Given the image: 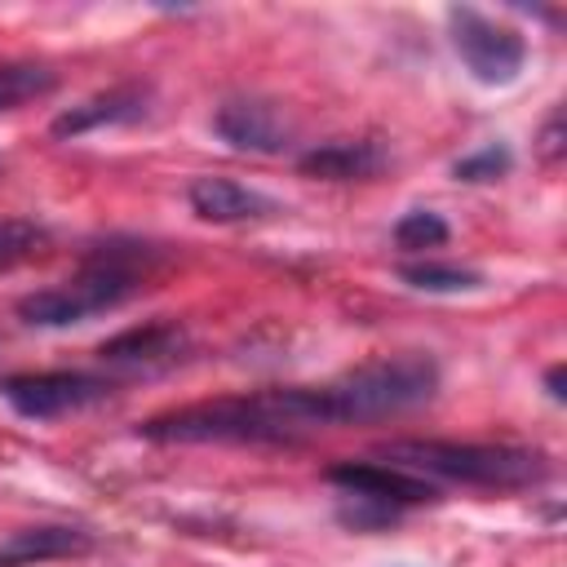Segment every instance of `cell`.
Masks as SVG:
<instances>
[{
  "mask_svg": "<svg viewBox=\"0 0 567 567\" xmlns=\"http://www.w3.org/2000/svg\"><path fill=\"white\" fill-rule=\"evenodd\" d=\"M332 425H350V403L341 381L270 385L252 394L168 408L159 416H146L137 434L151 443H297Z\"/></svg>",
  "mask_w": 567,
  "mask_h": 567,
  "instance_id": "1",
  "label": "cell"
},
{
  "mask_svg": "<svg viewBox=\"0 0 567 567\" xmlns=\"http://www.w3.org/2000/svg\"><path fill=\"white\" fill-rule=\"evenodd\" d=\"M155 261L159 252L151 244H102L84 257V266L71 279L27 292L18 301V319L31 328H71L93 315L120 310L146 288Z\"/></svg>",
  "mask_w": 567,
  "mask_h": 567,
  "instance_id": "2",
  "label": "cell"
},
{
  "mask_svg": "<svg viewBox=\"0 0 567 567\" xmlns=\"http://www.w3.org/2000/svg\"><path fill=\"white\" fill-rule=\"evenodd\" d=\"M390 465L434 474L487 492H523L549 478V456L518 443H456V439H394L381 447Z\"/></svg>",
  "mask_w": 567,
  "mask_h": 567,
  "instance_id": "3",
  "label": "cell"
},
{
  "mask_svg": "<svg viewBox=\"0 0 567 567\" xmlns=\"http://www.w3.org/2000/svg\"><path fill=\"white\" fill-rule=\"evenodd\" d=\"M447 31H452V49L456 58L465 62V71L478 80V84H514L527 66V40L509 27V22H496L470 4H452L447 9Z\"/></svg>",
  "mask_w": 567,
  "mask_h": 567,
  "instance_id": "4",
  "label": "cell"
},
{
  "mask_svg": "<svg viewBox=\"0 0 567 567\" xmlns=\"http://www.w3.org/2000/svg\"><path fill=\"white\" fill-rule=\"evenodd\" d=\"M111 394L106 377L75 372V368H53V372H13L0 381V399L27 416V421H58L71 412H84Z\"/></svg>",
  "mask_w": 567,
  "mask_h": 567,
  "instance_id": "5",
  "label": "cell"
},
{
  "mask_svg": "<svg viewBox=\"0 0 567 567\" xmlns=\"http://www.w3.org/2000/svg\"><path fill=\"white\" fill-rule=\"evenodd\" d=\"M328 483L341 487V496H359L385 509H412V505H434L439 487L425 474H412L403 465H377V461H337L328 470Z\"/></svg>",
  "mask_w": 567,
  "mask_h": 567,
  "instance_id": "6",
  "label": "cell"
},
{
  "mask_svg": "<svg viewBox=\"0 0 567 567\" xmlns=\"http://www.w3.org/2000/svg\"><path fill=\"white\" fill-rule=\"evenodd\" d=\"M186 350H190V332L173 319H155V323H137V328L106 337L97 346V359L120 372H159V368L182 363Z\"/></svg>",
  "mask_w": 567,
  "mask_h": 567,
  "instance_id": "7",
  "label": "cell"
},
{
  "mask_svg": "<svg viewBox=\"0 0 567 567\" xmlns=\"http://www.w3.org/2000/svg\"><path fill=\"white\" fill-rule=\"evenodd\" d=\"M151 102H155V89L142 84V80H128V84H111L75 106H66L62 115H53L49 133L53 137H84V133H97V128H115V124H137L151 115Z\"/></svg>",
  "mask_w": 567,
  "mask_h": 567,
  "instance_id": "8",
  "label": "cell"
},
{
  "mask_svg": "<svg viewBox=\"0 0 567 567\" xmlns=\"http://www.w3.org/2000/svg\"><path fill=\"white\" fill-rule=\"evenodd\" d=\"M213 133L235 146V151H252V155H279L292 137L288 115L266 102V97H230L217 106L213 115Z\"/></svg>",
  "mask_w": 567,
  "mask_h": 567,
  "instance_id": "9",
  "label": "cell"
},
{
  "mask_svg": "<svg viewBox=\"0 0 567 567\" xmlns=\"http://www.w3.org/2000/svg\"><path fill=\"white\" fill-rule=\"evenodd\" d=\"M186 204L195 217L213 221V226H239V221H261L270 213H279V204L257 190V186H244L235 177H195L186 186Z\"/></svg>",
  "mask_w": 567,
  "mask_h": 567,
  "instance_id": "10",
  "label": "cell"
},
{
  "mask_svg": "<svg viewBox=\"0 0 567 567\" xmlns=\"http://www.w3.org/2000/svg\"><path fill=\"white\" fill-rule=\"evenodd\" d=\"M89 549H93V532L66 527V523H40L0 540V567H35L53 558H80Z\"/></svg>",
  "mask_w": 567,
  "mask_h": 567,
  "instance_id": "11",
  "label": "cell"
},
{
  "mask_svg": "<svg viewBox=\"0 0 567 567\" xmlns=\"http://www.w3.org/2000/svg\"><path fill=\"white\" fill-rule=\"evenodd\" d=\"M297 168L306 177H323V182H359V177H377L385 168V151L368 137H332L323 146H310Z\"/></svg>",
  "mask_w": 567,
  "mask_h": 567,
  "instance_id": "12",
  "label": "cell"
},
{
  "mask_svg": "<svg viewBox=\"0 0 567 567\" xmlns=\"http://www.w3.org/2000/svg\"><path fill=\"white\" fill-rule=\"evenodd\" d=\"M58 89V71L44 62H0V111H18Z\"/></svg>",
  "mask_w": 567,
  "mask_h": 567,
  "instance_id": "13",
  "label": "cell"
},
{
  "mask_svg": "<svg viewBox=\"0 0 567 567\" xmlns=\"http://www.w3.org/2000/svg\"><path fill=\"white\" fill-rule=\"evenodd\" d=\"M399 279L416 292H470V288H483V275L470 270V266H456V261H408L399 266Z\"/></svg>",
  "mask_w": 567,
  "mask_h": 567,
  "instance_id": "14",
  "label": "cell"
},
{
  "mask_svg": "<svg viewBox=\"0 0 567 567\" xmlns=\"http://www.w3.org/2000/svg\"><path fill=\"white\" fill-rule=\"evenodd\" d=\"M49 248V230L27 217H0V275L35 261Z\"/></svg>",
  "mask_w": 567,
  "mask_h": 567,
  "instance_id": "15",
  "label": "cell"
},
{
  "mask_svg": "<svg viewBox=\"0 0 567 567\" xmlns=\"http://www.w3.org/2000/svg\"><path fill=\"white\" fill-rule=\"evenodd\" d=\"M394 244L403 252H425V248H443L447 244V221L430 208H412L394 221Z\"/></svg>",
  "mask_w": 567,
  "mask_h": 567,
  "instance_id": "16",
  "label": "cell"
},
{
  "mask_svg": "<svg viewBox=\"0 0 567 567\" xmlns=\"http://www.w3.org/2000/svg\"><path fill=\"white\" fill-rule=\"evenodd\" d=\"M509 168H514V155H509V146H496V142L452 164L456 182H496V177H505Z\"/></svg>",
  "mask_w": 567,
  "mask_h": 567,
  "instance_id": "17",
  "label": "cell"
},
{
  "mask_svg": "<svg viewBox=\"0 0 567 567\" xmlns=\"http://www.w3.org/2000/svg\"><path fill=\"white\" fill-rule=\"evenodd\" d=\"M558 151H563V115H549L545 137H540V155L554 164V159H558Z\"/></svg>",
  "mask_w": 567,
  "mask_h": 567,
  "instance_id": "18",
  "label": "cell"
},
{
  "mask_svg": "<svg viewBox=\"0 0 567 567\" xmlns=\"http://www.w3.org/2000/svg\"><path fill=\"white\" fill-rule=\"evenodd\" d=\"M545 385H549V399H554V403L567 399V390H563V363H554V368L545 372Z\"/></svg>",
  "mask_w": 567,
  "mask_h": 567,
  "instance_id": "19",
  "label": "cell"
}]
</instances>
